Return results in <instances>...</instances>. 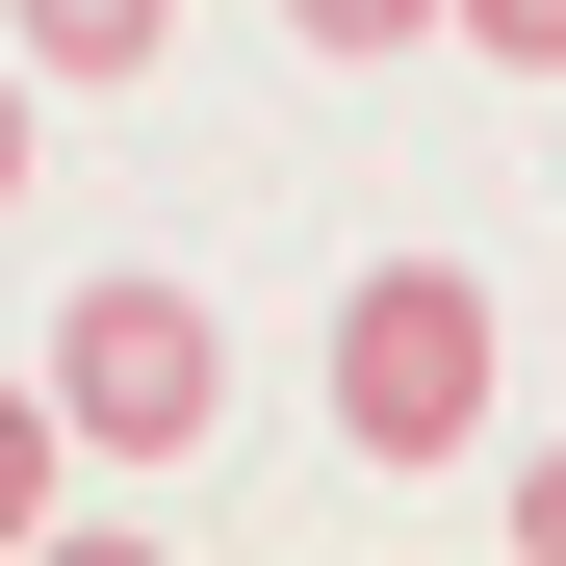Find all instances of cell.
I'll return each mask as SVG.
<instances>
[{"instance_id":"obj_1","label":"cell","mask_w":566,"mask_h":566,"mask_svg":"<svg viewBox=\"0 0 566 566\" xmlns=\"http://www.w3.org/2000/svg\"><path fill=\"white\" fill-rule=\"evenodd\" d=\"M310 387H335L360 463H490V283H463V258H360Z\"/></svg>"},{"instance_id":"obj_2","label":"cell","mask_w":566,"mask_h":566,"mask_svg":"<svg viewBox=\"0 0 566 566\" xmlns=\"http://www.w3.org/2000/svg\"><path fill=\"white\" fill-rule=\"evenodd\" d=\"M52 412H77V463H207L232 310H207V283H77V310H52Z\"/></svg>"},{"instance_id":"obj_3","label":"cell","mask_w":566,"mask_h":566,"mask_svg":"<svg viewBox=\"0 0 566 566\" xmlns=\"http://www.w3.org/2000/svg\"><path fill=\"white\" fill-rule=\"evenodd\" d=\"M0 52L104 104V77H155V52H180V0H0Z\"/></svg>"},{"instance_id":"obj_4","label":"cell","mask_w":566,"mask_h":566,"mask_svg":"<svg viewBox=\"0 0 566 566\" xmlns=\"http://www.w3.org/2000/svg\"><path fill=\"white\" fill-rule=\"evenodd\" d=\"M52 463H77V412H52V360L0 387V541H52Z\"/></svg>"},{"instance_id":"obj_5","label":"cell","mask_w":566,"mask_h":566,"mask_svg":"<svg viewBox=\"0 0 566 566\" xmlns=\"http://www.w3.org/2000/svg\"><path fill=\"white\" fill-rule=\"evenodd\" d=\"M463 52H515V77H566V0H438Z\"/></svg>"},{"instance_id":"obj_6","label":"cell","mask_w":566,"mask_h":566,"mask_svg":"<svg viewBox=\"0 0 566 566\" xmlns=\"http://www.w3.org/2000/svg\"><path fill=\"white\" fill-rule=\"evenodd\" d=\"M490 541H515V566H566V438H541L515 490H490Z\"/></svg>"},{"instance_id":"obj_7","label":"cell","mask_w":566,"mask_h":566,"mask_svg":"<svg viewBox=\"0 0 566 566\" xmlns=\"http://www.w3.org/2000/svg\"><path fill=\"white\" fill-rule=\"evenodd\" d=\"M283 27H310V52H412L438 0H283Z\"/></svg>"},{"instance_id":"obj_8","label":"cell","mask_w":566,"mask_h":566,"mask_svg":"<svg viewBox=\"0 0 566 566\" xmlns=\"http://www.w3.org/2000/svg\"><path fill=\"white\" fill-rule=\"evenodd\" d=\"M27 129H52V104H27V52H0V207H27Z\"/></svg>"}]
</instances>
